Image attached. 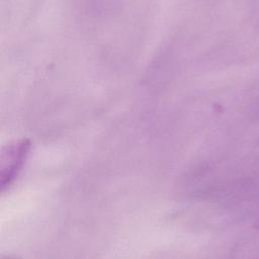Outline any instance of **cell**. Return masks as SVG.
Instances as JSON below:
<instances>
[{"mask_svg":"<svg viewBox=\"0 0 259 259\" xmlns=\"http://www.w3.org/2000/svg\"><path fill=\"white\" fill-rule=\"evenodd\" d=\"M256 229H258V230H259V221H258V223L256 224Z\"/></svg>","mask_w":259,"mask_h":259,"instance_id":"obj_1","label":"cell"}]
</instances>
